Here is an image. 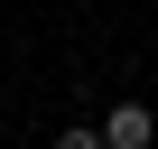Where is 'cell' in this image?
I'll use <instances>...</instances> for the list:
<instances>
[{"label": "cell", "instance_id": "6da1fadb", "mask_svg": "<svg viewBox=\"0 0 158 149\" xmlns=\"http://www.w3.org/2000/svg\"><path fill=\"white\" fill-rule=\"evenodd\" d=\"M102 140H112V149H149V140H158V121H149L139 103H121V112L102 121Z\"/></svg>", "mask_w": 158, "mask_h": 149}]
</instances>
